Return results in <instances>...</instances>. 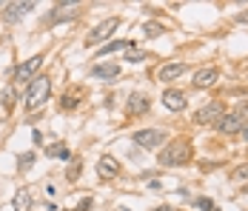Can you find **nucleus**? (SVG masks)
Returning a JSON list of instances; mask_svg holds the SVG:
<instances>
[{"instance_id":"nucleus-15","label":"nucleus","mask_w":248,"mask_h":211,"mask_svg":"<svg viewBox=\"0 0 248 211\" xmlns=\"http://www.w3.org/2000/svg\"><path fill=\"white\" fill-rule=\"evenodd\" d=\"M128 114H146L149 112V97L143 92H131L128 94V106H125Z\"/></svg>"},{"instance_id":"nucleus-29","label":"nucleus","mask_w":248,"mask_h":211,"mask_svg":"<svg viewBox=\"0 0 248 211\" xmlns=\"http://www.w3.org/2000/svg\"><path fill=\"white\" fill-rule=\"evenodd\" d=\"M246 194H248V186H246Z\"/></svg>"},{"instance_id":"nucleus-23","label":"nucleus","mask_w":248,"mask_h":211,"mask_svg":"<svg viewBox=\"0 0 248 211\" xmlns=\"http://www.w3.org/2000/svg\"><path fill=\"white\" fill-rule=\"evenodd\" d=\"M234 180H248V163H243L237 171H234Z\"/></svg>"},{"instance_id":"nucleus-25","label":"nucleus","mask_w":248,"mask_h":211,"mask_svg":"<svg viewBox=\"0 0 248 211\" xmlns=\"http://www.w3.org/2000/svg\"><path fill=\"white\" fill-rule=\"evenodd\" d=\"M31 163H34V157H31V154H26L23 160H20V165H23V168H31Z\"/></svg>"},{"instance_id":"nucleus-11","label":"nucleus","mask_w":248,"mask_h":211,"mask_svg":"<svg viewBox=\"0 0 248 211\" xmlns=\"http://www.w3.org/2000/svg\"><path fill=\"white\" fill-rule=\"evenodd\" d=\"M186 71H188V63H166V66L157 69V80L160 83H171L177 77H183Z\"/></svg>"},{"instance_id":"nucleus-10","label":"nucleus","mask_w":248,"mask_h":211,"mask_svg":"<svg viewBox=\"0 0 248 211\" xmlns=\"http://www.w3.org/2000/svg\"><path fill=\"white\" fill-rule=\"evenodd\" d=\"M160 103L169 109V112H183L186 106H188V97H186V92H180V89H166L163 92V97H160Z\"/></svg>"},{"instance_id":"nucleus-16","label":"nucleus","mask_w":248,"mask_h":211,"mask_svg":"<svg viewBox=\"0 0 248 211\" xmlns=\"http://www.w3.org/2000/svg\"><path fill=\"white\" fill-rule=\"evenodd\" d=\"M12 209L15 211H31L34 209V197H31L29 188H17V194H15V200H12Z\"/></svg>"},{"instance_id":"nucleus-1","label":"nucleus","mask_w":248,"mask_h":211,"mask_svg":"<svg viewBox=\"0 0 248 211\" xmlns=\"http://www.w3.org/2000/svg\"><path fill=\"white\" fill-rule=\"evenodd\" d=\"M51 97V77L49 74H37L29 86H26V94H23V109L26 112H37L49 103Z\"/></svg>"},{"instance_id":"nucleus-22","label":"nucleus","mask_w":248,"mask_h":211,"mask_svg":"<svg viewBox=\"0 0 248 211\" xmlns=\"http://www.w3.org/2000/svg\"><path fill=\"white\" fill-rule=\"evenodd\" d=\"M197 209H202V211H214V203H211L208 197H200V200H197Z\"/></svg>"},{"instance_id":"nucleus-4","label":"nucleus","mask_w":248,"mask_h":211,"mask_svg":"<svg viewBox=\"0 0 248 211\" xmlns=\"http://www.w3.org/2000/svg\"><path fill=\"white\" fill-rule=\"evenodd\" d=\"M117 29H120V17H106L103 23H97L92 32H89V37H86V46H100V43L111 40Z\"/></svg>"},{"instance_id":"nucleus-14","label":"nucleus","mask_w":248,"mask_h":211,"mask_svg":"<svg viewBox=\"0 0 248 211\" xmlns=\"http://www.w3.org/2000/svg\"><path fill=\"white\" fill-rule=\"evenodd\" d=\"M92 77L94 80H106V83L108 80H117L120 77V66L117 63H94L92 66Z\"/></svg>"},{"instance_id":"nucleus-13","label":"nucleus","mask_w":248,"mask_h":211,"mask_svg":"<svg viewBox=\"0 0 248 211\" xmlns=\"http://www.w3.org/2000/svg\"><path fill=\"white\" fill-rule=\"evenodd\" d=\"M97 174L103 177V180H114L117 174H120V163L111 157V154H103L97 160Z\"/></svg>"},{"instance_id":"nucleus-8","label":"nucleus","mask_w":248,"mask_h":211,"mask_svg":"<svg viewBox=\"0 0 248 211\" xmlns=\"http://www.w3.org/2000/svg\"><path fill=\"white\" fill-rule=\"evenodd\" d=\"M243 126H246V120L240 117L237 112H225L223 120L217 123V131H220V134H225V137H237V134L243 131Z\"/></svg>"},{"instance_id":"nucleus-20","label":"nucleus","mask_w":248,"mask_h":211,"mask_svg":"<svg viewBox=\"0 0 248 211\" xmlns=\"http://www.w3.org/2000/svg\"><path fill=\"white\" fill-rule=\"evenodd\" d=\"M46 154H51V157H60V160H72V151L66 148V146H51V148H46Z\"/></svg>"},{"instance_id":"nucleus-30","label":"nucleus","mask_w":248,"mask_h":211,"mask_svg":"<svg viewBox=\"0 0 248 211\" xmlns=\"http://www.w3.org/2000/svg\"><path fill=\"white\" fill-rule=\"evenodd\" d=\"M214 211H220V209H214Z\"/></svg>"},{"instance_id":"nucleus-2","label":"nucleus","mask_w":248,"mask_h":211,"mask_svg":"<svg viewBox=\"0 0 248 211\" xmlns=\"http://www.w3.org/2000/svg\"><path fill=\"white\" fill-rule=\"evenodd\" d=\"M191 160V143L186 137H171L160 148V165L166 168H177V165H186Z\"/></svg>"},{"instance_id":"nucleus-24","label":"nucleus","mask_w":248,"mask_h":211,"mask_svg":"<svg viewBox=\"0 0 248 211\" xmlns=\"http://www.w3.org/2000/svg\"><path fill=\"white\" fill-rule=\"evenodd\" d=\"M237 114H240V117L248 123V100H246V103H240V112H237Z\"/></svg>"},{"instance_id":"nucleus-28","label":"nucleus","mask_w":248,"mask_h":211,"mask_svg":"<svg viewBox=\"0 0 248 211\" xmlns=\"http://www.w3.org/2000/svg\"><path fill=\"white\" fill-rule=\"evenodd\" d=\"M3 9H6V0H0V12H3Z\"/></svg>"},{"instance_id":"nucleus-12","label":"nucleus","mask_w":248,"mask_h":211,"mask_svg":"<svg viewBox=\"0 0 248 211\" xmlns=\"http://www.w3.org/2000/svg\"><path fill=\"white\" fill-rule=\"evenodd\" d=\"M220 77V71L217 66H205V69H197L194 71V80H191V86L194 89H208V86H214V80Z\"/></svg>"},{"instance_id":"nucleus-18","label":"nucleus","mask_w":248,"mask_h":211,"mask_svg":"<svg viewBox=\"0 0 248 211\" xmlns=\"http://www.w3.org/2000/svg\"><path fill=\"white\" fill-rule=\"evenodd\" d=\"M143 34H146V37H160V34H166V26L149 20V23L143 26Z\"/></svg>"},{"instance_id":"nucleus-7","label":"nucleus","mask_w":248,"mask_h":211,"mask_svg":"<svg viewBox=\"0 0 248 211\" xmlns=\"http://www.w3.org/2000/svg\"><path fill=\"white\" fill-rule=\"evenodd\" d=\"M31 9H34L31 0H15V3H6V9H3V20H6V23H20Z\"/></svg>"},{"instance_id":"nucleus-27","label":"nucleus","mask_w":248,"mask_h":211,"mask_svg":"<svg viewBox=\"0 0 248 211\" xmlns=\"http://www.w3.org/2000/svg\"><path fill=\"white\" fill-rule=\"evenodd\" d=\"M240 134H243V137H246V140H248V123H246V126H243V131H240Z\"/></svg>"},{"instance_id":"nucleus-17","label":"nucleus","mask_w":248,"mask_h":211,"mask_svg":"<svg viewBox=\"0 0 248 211\" xmlns=\"http://www.w3.org/2000/svg\"><path fill=\"white\" fill-rule=\"evenodd\" d=\"M125 49H131L128 40H111V43H106V46L100 49V57L103 54H111V51H125Z\"/></svg>"},{"instance_id":"nucleus-26","label":"nucleus","mask_w":248,"mask_h":211,"mask_svg":"<svg viewBox=\"0 0 248 211\" xmlns=\"http://www.w3.org/2000/svg\"><path fill=\"white\" fill-rule=\"evenodd\" d=\"M151 211H174L171 206H157V209H151Z\"/></svg>"},{"instance_id":"nucleus-21","label":"nucleus","mask_w":248,"mask_h":211,"mask_svg":"<svg viewBox=\"0 0 248 211\" xmlns=\"http://www.w3.org/2000/svg\"><path fill=\"white\" fill-rule=\"evenodd\" d=\"M0 103H3V106H6V109H12V103H15V89H12V86H9V89H3V92H0Z\"/></svg>"},{"instance_id":"nucleus-3","label":"nucleus","mask_w":248,"mask_h":211,"mask_svg":"<svg viewBox=\"0 0 248 211\" xmlns=\"http://www.w3.org/2000/svg\"><path fill=\"white\" fill-rule=\"evenodd\" d=\"M134 143L146 151H157L169 143V134L163 129H140V131H134Z\"/></svg>"},{"instance_id":"nucleus-5","label":"nucleus","mask_w":248,"mask_h":211,"mask_svg":"<svg viewBox=\"0 0 248 211\" xmlns=\"http://www.w3.org/2000/svg\"><path fill=\"white\" fill-rule=\"evenodd\" d=\"M40 66H43V54H34V57L23 60V63L15 69V83H31V80L40 74Z\"/></svg>"},{"instance_id":"nucleus-9","label":"nucleus","mask_w":248,"mask_h":211,"mask_svg":"<svg viewBox=\"0 0 248 211\" xmlns=\"http://www.w3.org/2000/svg\"><path fill=\"white\" fill-rule=\"evenodd\" d=\"M80 9H83V3H57L43 23H60V20H66V17H77Z\"/></svg>"},{"instance_id":"nucleus-19","label":"nucleus","mask_w":248,"mask_h":211,"mask_svg":"<svg viewBox=\"0 0 248 211\" xmlns=\"http://www.w3.org/2000/svg\"><path fill=\"white\" fill-rule=\"evenodd\" d=\"M149 57V51H143V49H125V60L128 63H143Z\"/></svg>"},{"instance_id":"nucleus-6","label":"nucleus","mask_w":248,"mask_h":211,"mask_svg":"<svg viewBox=\"0 0 248 211\" xmlns=\"http://www.w3.org/2000/svg\"><path fill=\"white\" fill-rule=\"evenodd\" d=\"M225 114V106L220 100H214V103H208V106H202L197 114H194V123L197 126H217Z\"/></svg>"}]
</instances>
